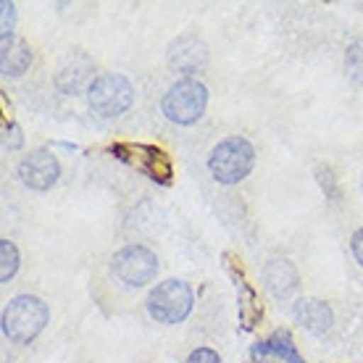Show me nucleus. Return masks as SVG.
<instances>
[{
	"instance_id": "obj_1",
	"label": "nucleus",
	"mask_w": 363,
	"mask_h": 363,
	"mask_svg": "<svg viewBox=\"0 0 363 363\" xmlns=\"http://www.w3.org/2000/svg\"><path fill=\"white\" fill-rule=\"evenodd\" d=\"M48 318L50 311L43 300L35 295H18L3 311V335L18 345H27L45 329Z\"/></svg>"
},
{
	"instance_id": "obj_2",
	"label": "nucleus",
	"mask_w": 363,
	"mask_h": 363,
	"mask_svg": "<svg viewBox=\"0 0 363 363\" xmlns=\"http://www.w3.org/2000/svg\"><path fill=\"white\" fill-rule=\"evenodd\" d=\"M255 150L245 137H227L221 140L208 155V169L213 179L221 184H240L253 172Z\"/></svg>"
},
{
	"instance_id": "obj_3",
	"label": "nucleus",
	"mask_w": 363,
	"mask_h": 363,
	"mask_svg": "<svg viewBox=\"0 0 363 363\" xmlns=\"http://www.w3.org/2000/svg\"><path fill=\"white\" fill-rule=\"evenodd\" d=\"M206 106H208V90L198 79H179L169 87L161 100V111L166 113V118L179 127L195 124L206 113Z\"/></svg>"
},
{
	"instance_id": "obj_4",
	"label": "nucleus",
	"mask_w": 363,
	"mask_h": 363,
	"mask_svg": "<svg viewBox=\"0 0 363 363\" xmlns=\"http://www.w3.org/2000/svg\"><path fill=\"white\" fill-rule=\"evenodd\" d=\"M87 103L100 118H116L135 103V87L121 74H100L87 90Z\"/></svg>"
},
{
	"instance_id": "obj_5",
	"label": "nucleus",
	"mask_w": 363,
	"mask_h": 363,
	"mask_svg": "<svg viewBox=\"0 0 363 363\" xmlns=\"http://www.w3.org/2000/svg\"><path fill=\"white\" fill-rule=\"evenodd\" d=\"M192 311V290L187 281L166 279L155 284V290L147 295V313L158 324H179L190 316Z\"/></svg>"
},
{
	"instance_id": "obj_6",
	"label": "nucleus",
	"mask_w": 363,
	"mask_h": 363,
	"mask_svg": "<svg viewBox=\"0 0 363 363\" xmlns=\"http://www.w3.org/2000/svg\"><path fill=\"white\" fill-rule=\"evenodd\" d=\"M111 272L127 287H145L158 274V258L153 250H147L143 245H127L113 255Z\"/></svg>"
},
{
	"instance_id": "obj_7",
	"label": "nucleus",
	"mask_w": 363,
	"mask_h": 363,
	"mask_svg": "<svg viewBox=\"0 0 363 363\" xmlns=\"http://www.w3.org/2000/svg\"><path fill=\"white\" fill-rule=\"evenodd\" d=\"M113 155H118L124 164L135 166L137 172H143L147 179L158 182V184H169L172 182V161L161 147L153 145H132V143H121V145L111 147Z\"/></svg>"
},
{
	"instance_id": "obj_8",
	"label": "nucleus",
	"mask_w": 363,
	"mask_h": 363,
	"mask_svg": "<svg viewBox=\"0 0 363 363\" xmlns=\"http://www.w3.org/2000/svg\"><path fill=\"white\" fill-rule=\"evenodd\" d=\"M18 177L29 190L45 192L58 182L61 166H58V158L50 150H35L18 164Z\"/></svg>"
},
{
	"instance_id": "obj_9",
	"label": "nucleus",
	"mask_w": 363,
	"mask_h": 363,
	"mask_svg": "<svg viewBox=\"0 0 363 363\" xmlns=\"http://www.w3.org/2000/svg\"><path fill=\"white\" fill-rule=\"evenodd\" d=\"M166 58H169L172 69H177L179 74H187V79H190L192 74L206 69V64H208V50H206V43L200 37L182 35L169 45Z\"/></svg>"
},
{
	"instance_id": "obj_10",
	"label": "nucleus",
	"mask_w": 363,
	"mask_h": 363,
	"mask_svg": "<svg viewBox=\"0 0 363 363\" xmlns=\"http://www.w3.org/2000/svg\"><path fill=\"white\" fill-rule=\"evenodd\" d=\"M92 77V61L84 53H69L64 58V64L58 66V74H55V84L58 90L66 92V95H77L82 92L90 82ZM90 90V87H87Z\"/></svg>"
},
{
	"instance_id": "obj_11",
	"label": "nucleus",
	"mask_w": 363,
	"mask_h": 363,
	"mask_svg": "<svg viewBox=\"0 0 363 363\" xmlns=\"http://www.w3.org/2000/svg\"><path fill=\"white\" fill-rule=\"evenodd\" d=\"M292 316L298 318V324L313 332V335H324L332 329V321H335V313L329 308L324 300L316 298H300L295 306H292Z\"/></svg>"
},
{
	"instance_id": "obj_12",
	"label": "nucleus",
	"mask_w": 363,
	"mask_h": 363,
	"mask_svg": "<svg viewBox=\"0 0 363 363\" xmlns=\"http://www.w3.org/2000/svg\"><path fill=\"white\" fill-rule=\"evenodd\" d=\"M264 284L274 298H287L298 290V272L290 261L284 258H274L272 264L264 269Z\"/></svg>"
},
{
	"instance_id": "obj_13",
	"label": "nucleus",
	"mask_w": 363,
	"mask_h": 363,
	"mask_svg": "<svg viewBox=\"0 0 363 363\" xmlns=\"http://www.w3.org/2000/svg\"><path fill=\"white\" fill-rule=\"evenodd\" d=\"M32 64V50L18 37H3V74L6 77H21Z\"/></svg>"
},
{
	"instance_id": "obj_14",
	"label": "nucleus",
	"mask_w": 363,
	"mask_h": 363,
	"mask_svg": "<svg viewBox=\"0 0 363 363\" xmlns=\"http://www.w3.org/2000/svg\"><path fill=\"white\" fill-rule=\"evenodd\" d=\"M253 355L255 358L258 355H277V358H281V363H303L298 347L292 342L290 332H284V329H277L266 342H258L253 347Z\"/></svg>"
},
{
	"instance_id": "obj_15",
	"label": "nucleus",
	"mask_w": 363,
	"mask_h": 363,
	"mask_svg": "<svg viewBox=\"0 0 363 363\" xmlns=\"http://www.w3.org/2000/svg\"><path fill=\"white\" fill-rule=\"evenodd\" d=\"M16 272H18V250L11 240H3L0 242V279L11 281Z\"/></svg>"
},
{
	"instance_id": "obj_16",
	"label": "nucleus",
	"mask_w": 363,
	"mask_h": 363,
	"mask_svg": "<svg viewBox=\"0 0 363 363\" xmlns=\"http://www.w3.org/2000/svg\"><path fill=\"white\" fill-rule=\"evenodd\" d=\"M345 72L353 82L363 84V40L353 43L345 53Z\"/></svg>"
},
{
	"instance_id": "obj_17",
	"label": "nucleus",
	"mask_w": 363,
	"mask_h": 363,
	"mask_svg": "<svg viewBox=\"0 0 363 363\" xmlns=\"http://www.w3.org/2000/svg\"><path fill=\"white\" fill-rule=\"evenodd\" d=\"M187 363H221L218 353H213L211 347H198V350H192Z\"/></svg>"
},
{
	"instance_id": "obj_18",
	"label": "nucleus",
	"mask_w": 363,
	"mask_h": 363,
	"mask_svg": "<svg viewBox=\"0 0 363 363\" xmlns=\"http://www.w3.org/2000/svg\"><path fill=\"white\" fill-rule=\"evenodd\" d=\"M0 9H3V37H11V32H13V18H16V9H13L11 3H3Z\"/></svg>"
},
{
	"instance_id": "obj_19",
	"label": "nucleus",
	"mask_w": 363,
	"mask_h": 363,
	"mask_svg": "<svg viewBox=\"0 0 363 363\" xmlns=\"http://www.w3.org/2000/svg\"><path fill=\"white\" fill-rule=\"evenodd\" d=\"M18 145H21L18 127H16V124H9V127H6V147H9V150H16Z\"/></svg>"
},
{
	"instance_id": "obj_20",
	"label": "nucleus",
	"mask_w": 363,
	"mask_h": 363,
	"mask_svg": "<svg viewBox=\"0 0 363 363\" xmlns=\"http://www.w3.org/2000/svg\"><path fill=\"white\" fill-rule=\"evenodd\" d=\"M350 247H353L355 261L363 266V229H358V232L353 235V242H350Z\"/></svg>"
},
{
	"instance_id": "obj_21",
	"label": "nucleus",
	"mask_w": 363,
	"mask_h": 363,
	"mask_svg": "<svg viewBox=\"0 0 363 363\" xmlns=\"http://www.w3.org/2000/svg\"><path fill=\"white\" fill-rule=\"evenodd\" d=\"M258 363H272V361H258Z\"/></svg>"
}]
</instances>
